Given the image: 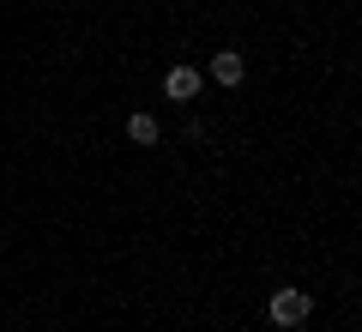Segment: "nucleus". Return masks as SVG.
<instances>
[{
	"label": "nucleus",
	"instance_id": "1",
	"mask_svg": "<svg viewBox=\"0 0 362 332\" xmlns=\"http://www.w3.org/2000/svg\"><path fill=\"white\" fill-rule=\"evenodd\" d=\"M266 314H272V326H302V320L314 314V296L308 290H272Z\"/></svg>",
	"mask_w": 362,
	"mask_h": 332
},
{
	"label": "nucleus",
	"instance_id": "2",
	"mask_svg": "<svg viewBox=\"0 0 362 332\" xmlns=\"http://www.w3.org/2000/svg\"><path fill=\"white\" fill-rule=\"evenodd\" d=\"M163 97L169 103H194L199 97V73H194V67H169V73H163Z\"/></svg>",
	"mask_w": 362,
	"mask_h": 332
},
{
	"label": "nucleus",
	"instance_id": "3",
	"mask_svg": "<svg viewBox=\"0 0 362 332\" xmlns=\"http://www.w3.org/2000/svg\"><path fill=\"white\" fill-rule=\"evenodd\" d=\"M211 79H218V85H242V79H247V61H242V55H235V49H218V55H211Z\"/></svg>",
	"mask_w": 362,
	"mask_h": 332
},
{
	"label": "nucleus",
	"instance_id": "4",
	"mask_svg": "<svg viewBox=\"0 0 362 332\" xmlns=\"http://www.w3.org/2000/svg\"><path fill=\"white\" fill-rule=\"evenodd\" d=\"M127 139H133V145H157V139H163L157 115H127Z\"/></svg>",
	"mask_w": 362,
	"mask_h": 332
}]
</instances>
